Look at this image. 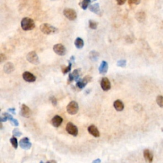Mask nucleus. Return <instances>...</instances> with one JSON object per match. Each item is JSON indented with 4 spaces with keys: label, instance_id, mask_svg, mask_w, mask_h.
Wrapping results in <instances>:
<instances>
[{
    "label": "nucleus",
    "instance_id": "nucleus-1",
    "mask_svg": "<svg viewBox=\"0 0 163 163\" xmlns=\"http://www.w3.org/2000/svg\"><path fill=\"white\" fill-rule=\"evenodd\" d=\"M40 29L43 34L47 35L56 34V33L59 32V29L57 28H55L54 26L48 23H43L41 24L40 26Z\"/></svg>",
    "mask_w": 163,
    "mask_h": 163
},
{
    "label": "nucleus",
    "instance_id": "nucleus-2",
    "mask_svg": "<svg viewBox=\"0 0 163 163\" xmlns=\"http://www.w3.org/2000/svg\"><path fill=\"white\" fill-rule=\"evenodd\" d=\"M21 26L24 31H31L35 28V21L32 18L24 17L21 21Z\"/></svg>",
    "mask_w": 163,
    "mask_h": 163
},
{
    "label": "nucleus",
    "instance_id": "nucleus-3",
    "mask_svg": "<svg viewBox=\"0 0 163 163\" xmlns=\"http://www.w3.org/2000/svg\"><path fill=\"white\" fill-rule=\"evenodd\" d=\"M79 110V104L75 101H72L69 103V104L66 106V111L70 115H75L78 113Z\"/></svg>",
    "mask_w": 163,
    "mask_h": 163
},
{
    "label": "nucleus",
    "instance_id": "nucleus-4",
    "mask_svg": "<svg viewBox=\"0 0 163 163\" xmlns=\"http://www.w3.org/2000/svg\"><path fill=\"white\" fill-rule=\"evenodd\" d=\"M63 15L66 18H67L68 20L73 21L77 18V13L75 10L73 9L66 8L63 10Z\"/></svg>",
    "mask_w": 163,
    "mask_h": 163
},
{
    "label": "nucleus",
    "instance_id": "nucleus-5",
    "mask_svg": "<svg viewBox=\"0 0 163 163\" xmlns=\"http://www.w3.org/2000/svg\"><path fill=\"white\" fill-rule=\"evenodd\" d=\"M26 59L29 62H30V63L33 64L38 65L40 64L39 57L36 52L35 51H31L30 52H29L27 54Z\"/></svg>",
    "mask_w": 163,
    "mask_h": 163
},
{
    "label": "nucleus",
    "instance_id": "nucleus-6",
    "mask_svg": "<svg viewBox=\"0 0 163 163\" xmlns=\"http://www.w3.org/2000/svg\"><path fill=\"white\" fill-rule=\"evenodd\" d=\"M92 80V77L90 76H86L84 78H83L82 79H79L77 81V84L76 86L80 89H82L85 87L86 86V85L90 82Z\"/></svg>",
    "mask_w": 163,
    "mask_h": 163
},
{
    "label": "nucleus",
    "instance_id": "nucleus-7",
    "mask_svg": "<svg viewBox=\"0 0 163 163\" xmlns=\"http://www.w3.org/2000/svg\"><path fill=\"white\" fill-rule=\"evenodd\" d=\"M66 130L68 132V134L71 135L73 136H77L78 135V133H79L78 128L71 122H68V123L66 124Z\"/></svg>",
    "mask_w": 163,
    "mask_h": 163
},
{
    "label": "nucleus",
    "instance_id": "nucleus-8",
    "mask_svg": "<svg viewBox=\"0 0 163 163\" xmlns=\"http://www.w3.org/2000/svg\"><path fill=\"white\" fill-rule=\"evenodd\" d=\"M53 50L54 52L60 56H63L66 53V49L65 47L61 43L55 44L53 47Z\"/></svg>",
    "mask_w": 163,
    "mask_h": 163
},
{
    "label": "nucleus",
    "instance_id": "nucleus-9",
    "mask_svg": "<svg viewBox=\"0 0 163 163\" xmlns=\"http://www.w3.org/2000/svg\"><path fill=\"white\" fill-rule=\"evenodd\" d=\"M80 69H75L72 73H69V76H68V83L70 84L72 83L73 81H77L80 79Z\"/></svg>",
    "mask_w": 163,
    "mask_h": 163
},
{
    "label": "nucleus",
    "instance_id": "nucleus-10",
    "mask_svg": "<svg viewBox=\"0 0 163 163\" xmlns=\"http://www.w3.org/2000/svg\"><path fill=\"white\" fill-rule=\"evenodd\" d=\"M19 145L21 149H23V150H27L31 149L32 144L30 142H29V139L28 138H27V137H24V138H22L20 140Z\"/></svg>",
    "mask_w": 163,
    "mask_h": 163
},
{
    "label": "nucleus",
    "instance_id": "nucleus-11",
    "mask_svg": "<svg viewBox=\"0 0 163 163\" xmlns=\"http://www.w3.org/2000/svg\"><path fill=\"white\" fill-rule=\"evenodd\" d=\"M20 115L23 117L29 118L31 116V111L29 107L25 104H23L21 108Z\"/></svg>",
    "mask_w": 163,
    "mask_h": 163
},
{
    "label": "nucleus",
    "instance_id": "nucleus-12",
    "mask_svg": "<svg viewBox=\"0 0 163 163\" xmlns=\"http://www.w3.org/2000/svg\"><path fill=\"white\" fill-rule=\"evenodd\" d=\"M101 87L104 91H108L111 89V83L108 78L103 77L101 80Z\"/></svg>",
    "mask_w": 163,
    "mask_h": 163
},
{
    "label": "nucleus",
    "instance_id": "nucleus-13",
    "mask_svg": "<svg viewBox=\"0 0 163 163\" xmlns=\"http://www.w3.org/2000/svg\"><path fill=\"white\" fill-rule=\"evenodd\" d=\"M143 157L147 162L152 163L153 162L154 155L149 149H145L143 150Z\"/></svg>",
    "mask_w": 163,
    "mask_h": 163
},
{
    "label": "nucleus",
    "instance_id": "nucleus-14",
    "mask_svg": "<svg viewBox=\"0 0 163 163\" xmlns=\"http://www.w3.org/2000/svg\"><path fill=\"white\" fill-rule=\"evenodd\" d=\"M23 79L28 82H34L36 81V77L29 72H25L23 74Z\"/></svg>",
    "mask_w": 163,
    "mask_h": 163
},
{
    "label": "nucleus",
    "instance_id": "nucleus-15",
    "mask_svg": "<svg viewBox=\"0 0 163 163\" xmlns=\"http://www.w3.org/2000/svg\"><path fill=\"white\" fill-rule=\"evenodd\" d=\"M88 132L89 133V134L92 136H93L95 138H98L100 136V133L98 130V128L96 125L92 124L88 127Z\"/></svg>",
    "mask_w": 163,
    "mask_h": 163
},
{
    "label": "nucleus",
    "instance_id": "nucleus-16",
    "mask_svg": "<svg viewBox=\"0 0 163 163\" xmlns=\"http://www.w3.org/2000/svg\"><path fill=\"white\" fill-rule=\"evenodd\" d=\"M62 121H63L62 118L61 116L56 115V116H55L52 118L51 123L54 127L58 128L61 125V124L62 123Z\"/></svg>",
    "mask_w": 163,
    "mask_h": 163
},
{
    "label": "nucleus",
    "instance_id": "nucleus-17",
    "mask_svg": "<svg viewBox=\"0 0 163 163\" xmlns=\"http://www.w3.org/2000/svg\"><path fill=\"white\" fill-rule=\"evenodd\" d=\"M108 62L105 61H103L99 67V72L101 75H105L108 72Z\"/></svg>",
    "mask_w": 163,
    "mask_h": 163
},
{
    "label": "nucleus",
    "instance_id": "nucleus-18",
    "mask_svg": "<svg viewBox=\"0 0 163 163\" xmlns=\"http://www.w3.org/2000/svg\"><path fill=\"white\" fill-rule=\"evenodd\" d=\"M15 69L14 65L11 62H7L3 66V70H4V72L6 74H10L11 73H12Z\"/></svg>",
    "mask_w": 163,
    "mask_h": 163
},
{
    "label": "nucleus",
    "instance_id": "nucleus-19",
    "mask_svg": "<svg viewBox=\"0 0 163 163\" xmlns=\"http://www.w3.org/2000/svg\"><path fill=\"white\" fill-rule=\"evenodd\" d=\"M89 10L91 12H93L95 14H97L100 16L101 15V10H100V6L99 3H94L93 5H91L89 7Z\"/></svg>",
    "mask_w": 163,
    "mask_h": 163
},
{
    "label": "nucleus",
    "instance_id": "nucleus-20",
    "mask_svg": "<svg viewBox=\"0 0 163 163\" xmlns=\"http://www.w3.org/2000/svg\"><path fill=\"white\" fill-rule=\"evenodd\" d=\"M113 106L115 109L118 111V112H121V111L123 110L124 108V103L120 99H117L116 101H114Z\"/></svg>",
    "mask_w": 163,
    "mask_h": 163
},
{
    "label": "nucleus",
    "instance_id": "nucleus-21",
    "mask_svg": "<svg viewBox=\"0 0 163 163\" xmlns=\"http://www.w3.org/2000/svg\"><path fill=\"white\" fill-rule=\"evenodd\" d=\"M89 57L92 61H97L99 57V53L96 50H91L89 54Z\"/></svg>",
    "mask_w": 163,
    "mask_h": 163
},
{
    "label": "nucleus",
    "instance_id": "nucleus-22",
    "mask_svg": "<svg viewBox=\"0 0 163 163\" xmlns=\"http://www.w3.org/2000/svg\"><path fill=\"white\" fill-rule=\"evenodd\" d=\"M135 18L137 21L140 22V23H142V22H143L145 20L146 14L145 13V12H138L136 14Z\"/></svg>",
    "mask_w": 163,
    "mask_h": 163
},
{
    "label": "nucleus",
    "instance_id": "nucleus-23",
    "mask_svg": "<svg viewBox=\"0 0 163 163\" xmlns=\"http://www.w3.org/2000/svg\"><path fill=\"white\" fill-rule=\"evenodd\" d=\"M75 45L77 49H82L84 46V42L83 39L80 38V37H78V38H77L75 41Z\"/></svg>",
    "mask_w": 163,
    "mask_h": 163
},
{
    "label": "nucleus",
    "instance_id": "nucleus-24",
    "mask_svg": "<svg viewBox=\"0 0 163 163\" xmlns=\"http://www.w3.org/2000/svg\"><path fill=\"white\" fill-rule=\"evenodd\" d=\"M91 3V0H82L80 3V6L84 10H86L88 7H89Z\"/></svg>",
    "mask_w": 163,
    "mask_h": 163
},
{
    "label": "nucleus",
    "instance_id": "nucleus-25",
    "mask_svg": "<svg viewBox=\"0 0 163 163\" xmlns=\"http://www.w3.org/2000/svg\"><path fill=\"white\" fill-rule=\"evenodd\" d=\"M72 63L73 62L70 61H68V66H63L62 68V72L63 74H66L71 72L72 67Z\"/></svg>",
    "mask_w": 163,
    "mask_h": 163
},
{
    "label": "nucleus",
    "instance_id": "nucleus-26",
    "mask_svg": "<svg viewBox=\"0 0 163 163\" xmlns=\"http://www.w3.org/2000/svg\"><path fill=\"white\" fill-rule=\"evenodd\" d=\"M98 23L93 20H89V26L92 29H96L98 28Z\"/></svg>",
    "mask_w": 163,
    "mask_h": 163
},
{
    "label": "nucleus",
    "instance_id": "nucleus-27",
    "mask_svg": "<svg viewBox=\"0 0 163 163\" xmlns=\"http://www.w3.org/2000/svg\"><path fill=\"white\" fill-rule=\"evenodd\" d=\"M10 142L14 149H17L18 147V142H17V140L16 137H12V138H11L10 139Z\"/></svg>",
    "mask_w": 163,
    "mask_h": 163
},
{
    "label": "nucleus",
    "instance_id": "nucleus-28",
    "mask_svg": "<svg viewBox=\"0 0 163 163\" xmlns=\"http://www.w3.org/2000/svg\"><path fill=\"white\" fill-rule=\"evenodd\" d=\"M127 61L125 59H121V60L118 61L117 62V66L120 68H125L126 66Z\"/></svg>",
    "mask_w": 163,
    "mask_h": 163
},
{
    "label": "nucleus",
    "instance_id": "nucleus-29",
    "mask_svg": "<svg viewBox=\"0 0 163 163\" xmlns=\"http://www.w3.org/2000/svg\"><path fill=\"white\" fill-rule=\"evenodd\" d=\"M156 102L158 106L161 108H163V96L159 95L156 98Z\"/></svg>",
    "mask_w": 163,
    "mask_h": 163
},
{
    "label": "nucleus",
    "instance_id": "nucleus-30",
    "mask_svg": "<svg viewBox=\"0 0 163 163\" xmlns=\"http://www.w3.org/2000/svg\"><path fill=\"white\" fill-rule=\"evenodd\" d=\"M12 134H13V135L14 136H16V137H20L22 135H23V133H22L19 131V129H17V128H16V129H14L13 130Z\"/></svg>",
    "mask_w": 163,
    "mask_h": 163
},
{
    "label": "nucleus",
    "instance_id": "nucleus-31",
    "mask_svg": "<svg viewBox=\"0 0 163 163\" xmlns=\"http://www.w3.org/2000/svg\"><path fill=\"white\" fill-rule=\"evenodd\" d=\"M50 101L52 103V104L54 106H57V99L55 98L54 96H52L50 97Z\"/></svg>",
    "mask_w": 163,
    "mask_h": 163
},
{
    "label": "nucleus",
    "instance_id": "nucleus-32",
    "mask_svg": "<svg viewBox=\"0 0 163 163\" xmlns=\"http://www.w3.org/2000/svg\"><path fill=\"white\" fill-rule=\"evenodd\" d=\"M141 2V0H128L129 5H139Z\"/></svg>",
    "mask_w": 163,
    "mask_h": 163
},
{
    "label": "nucleus",
    "instance_id": "nucleus-33",
    "mask_svg": "<svg viewBox=\"0 0 163 163\" xmlns=\"http://www.w3.org/2000/svg\"><path fill=\"white\" fill-rule=\"evenodd\" d=\"M10 122H11V123H12V124L13 125H14V126H18V124H18V120L17 119H15V118H13L10 120Z\"/></svg>",
    "mask_w": 163,
    "mask_h": 163
},
{
    "label": "nucleus",
    "instance_id": "nucleus-34",
    "mask_svg": "<svg viewBox=\"0 0 163 163\" xmlns=\"http://www.w3.org/2000/svg\"><path fill=\"white\" fill-rule=\"evenodd\" d=\"M6 60V55L5 54H0V61H1V63H2V62L5 61Z\"/></svg>",
    "mask_w": 163,
    "mask_h": 163
},
{
    "label": "nucleus",
    "instance_id": "nucleus-35",
    "mask_svg": "<svg viewBox=\"0 0 163 163\" xmlns=\"http://www.w3.org/2000/svg\"><path fill=\"white\" fill-rule=\"evenodd\" d=\"M127 0H116V2L118 5H123L125 4V3L126 2Z\"/></svg>",
    "mask_w": 163,
    "mask_h": 163
},
{
    "label": "nucleus",
    "instance_id": "nucleus-36",
    "mask_svg": "<svg viewBox=\"0 0 163 163\" xmlns=\"http://www.w3.org/2000/svg\"><path fill=\"white\" fill-rule=\"evenodd\" d=\"M8 120V118H7L6 117H5L4 116H3L1 114V116L0 117V122H6Z\"/></svg>",
    "mask_w": 163,
    "mask_h": 163
},
{
    "label": "nucleus",
    "instance_id": "nucleus-37",
    "mask_svg": "<svg viewBox=\"0 0 163 163\" xmlns=\"http://www.w3.org/2000/svg\"><path fill=\"white\" fill-rule=\"evenodd\" d=\"M8 111L10 113H12L13 115H16V109L12 108H9Z\"/></svg>",
    "mask_w": 163,
    "mask_h": 163
},
{
    "label": "nucleus",
    "instance_id": "nucleus-38",
    "mask_svg": "<svg viewBox=\"0 0 163 163\" xmlns=\"http://www.w3.org/2000/svg\"><path fill=\"white\" fill-rule=\"evenodd\" d=\"M101 161L100 159H95L92 162V163H101Z\"/></svg>",
    "mask_w": 163,
    "mask_h": 163
},
{
    "label": "nucleus",
    "instance_id": "nucleus-39",
    "mask_svg": "<svg viewBox=\"0 0 163 163\" xmlns=\"http://www.w3.org/2000/svg\"><path fill=\"white\" fill-rule=\"evenodd\" d=\"M70 61H72V62L75 61V57H74L73 55L71 57V58H70Z\"/></svg>",
    "mask_w": 163,
    "mask_h": 163
},
{
    "label": "nucleus",
    "instance_id": "nucleus-40",
    "mask_svg": "<svg viewBox=\"0 0 163 163\" xmlns=\"http://www.w3.org/2000/svg\"><path fill=\"white\" fill-rule=\"evenodd\" d=\"M47 163H57V162H56V161H54V160H51V161H48Z\"/></svg>",
    "mask_w": 163,
    "mask_h": 163
},
{
    "label": "nucleus",
    "instance_id": "nucleus-41",
    "mask_svg": "<svg viewBox=\"0 0 163 163\" xmlns=\"http://www.w3.org/2000/svg\"><path fill=\"white\" fill-rule=\"evenodd\" d=\"M3 129V124H2V122H0V129Z\"/></svg>",
    "mask_w": 163,
    "mask_h": 163
},
{
    "label": "nucleus",
    "instance_id": "nucleus-42",
    "mask_svg": "<svg viewBox=\"0 0 163 163\" xmlns=\"http://www.w3.org/2000/svg\"><path fill=\"white\" fill-rule=\"evenodd\" d=\"M50 1H57V0H50Z\"/></svg>",
    "mask_w": 163,
    "mask_h": 163
},
{
    "label": "nucleus",
    "instance_id": "nucleus-43",
    "mask_svg": "<svg viewBox=\"0 0 163 163\" xmlns=\"http://www.w3.org/2000/svg\"><path fill=\"white\" fill-rule=\"evenodd\" d=\"M40 163H44V162H43V161H41V162H40Z\"/></svg>",
    "mask_w": 163,
    "mask_h": 163
},
{
    "label": "nucleus",
    "instance_id": "nucleus-44",
    "mask_svg": "<svg viewBox=\"0 0 163 163\" xmlns=\"http://www.w3.org/2000/svg\"><path fill=\"white\" fill-rule=\"evenodd\" d=\"M91 1H96V0H91Z\"/></svg>",
    "mask_w": 163,
    "mask_h": 163
}]
</instances>
